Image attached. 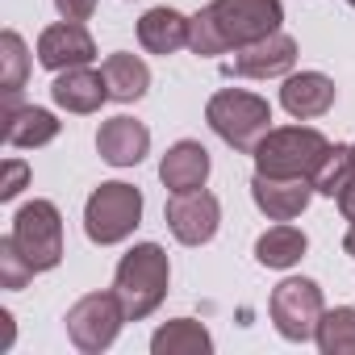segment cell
Here are the masks:
<instances>
[{"label": "cell", "mask_w": 355, "mask_h": 355, "mask_svg": "<svg viewBox=\"0 0 355 355\" xmlns=\"http://www.w3.org/2000/svg\"><path fill=\"white\" fill-rule=\"evenodd\" d=\"M284 21L280 0H214L193 17L189 30V51L201 59L243 51L268 34H276Z\"/></svg>", "instance_id": "cell-1"}, {"label": "cell", "mask_w": 355, "mask_h": 355, "mask_svg": "<svg viewBox=\"0 0 355 355\" xmlns=\"http://www.w3.org/2000/svg\"><path fill=\"white\" fill-rule=\"evenodd\" d=\"M167 284H171V263H167V251H163L159 243H138V247H130V251L121 255L117 272H113V293L121 297L130 322L150 318V313L163 305Z\"/></svg>", "instance_id": "cell-2"}, {"label": "cell", "mask_w": 355, "mask_h": 355, "mask_svg": "<svg viewBox=\"0 0 355 355\" xmlns=\"http://www.w3.org/2000/svg\"><path fill=\"white\" fill-rule=\"evenodd\" d=\"M330 138L313 125H280V130H268L259 142H255V171L263 175H309L322 167V159L330 155Z\"/></svg>", "instance_id": "cell-3"}, {"label": "cell", "mask_w": 355, "mask_h": 355, "mask_svg": "<svg viewBox=\"0 0 355 355\" xmlns=\"http://www.w3.org/2000/svg\"><path fill=\"white\" fill-rule=\"evenodd\" d=\"M205 121H209V130H214L226 146H234V150H255V142L272 130V105H268L259 92L222 88V92L209 96Z\"/></svg>", "instance_id": "cell-4"}, {"label": "cell", "mask_w": 355, "mask_h": 355, "mask_svg": "<svg viewBox=\"0 0 355 355\" xmlns=\"http://www.w3.org/2000/svg\"><path fill=\"white\" fill-rule=\"evenodd\" d=\"M138 222H142V193L121 180L101 184L84 205V234L101 247L125 243L138 230Z\"/></svg>", "instance_id": "cell-5"}, {"label": "cell", "mask_w": 355, "mask_h": 355, "mask_svg": "<svg viewBox=\"0 0 355 355\" xmlns=\"http://www.w3.org/2000/svg\"><path fill=\"white\" fill-rule=\"evenodd\" d=\"M13 243L17 251L34 263V272H51L63 259V218L55 209V201H26L13 214Z\"/></svg>", "instance_id": "cell-6"}, {"label": "cell", "mask_w": 355, "mask_h": 355, "mask_svg": "<svg viewBox=\"0 0 355 355\" xmlns=\"http://www.w3.org/2000/svg\"><path fill=\"white\" fill-rule=\"evenodd\" d=\"M63 322H67V338H71L84 355H96V351L113 347L121 322H130V318H125L121 297L109 288V293H88V297H80V301L67 309Z\"/></svg>", "instance_id": "cell-7"}, {"label": "cell", "mask_w": 355, "mask_h": 355, "mask_svg": "<svg viewBox=\"0 0 355 355\" xmlns=\"http://www.w3.org/2000/svg\"><path fill=\"white\" fill-rule=\"evenodd\" d=\"M272 322L276 330L288 338V343H305L318 334V322L326 313V301H322V288L305 276H288L272 288Z\"/></svg>", "instance_id": "cell-8"}, {"label": "cell", "mask_w": 355, "mask_h": 355, "mask_svg": "<svg viewBox=\"0 0 355 355\" xmlns=\"http://www.w3.org/2000/svg\"><path fill=\"white\" fill-rule=\"evenodd\" d=\"M167 230L180 239L184 247H205L214 234H218V222H222V205L214 193L205 189H193V193H171L167 209Z\"/></svg>", "instance_id": "cell-9"}, {"label": "cell", "mask_w": 355, "mask_h": 355, "mask_svg": "<svg viewBox=\"0 0 355 355\" xmlns=\"http://www.w3.org/2000/svg\"><path fill=\"white\" fill-rule=\"evenodd\" d=\"M313 180L309 175H263L255 171V180H251V197L255 205L272 218V222H293L309 209L313 201Z\"/></svg>", "instance_id": "cell-10"}, {"label": "cell", "mask_w": 355, "mask_h": 355, "mask_svg": "<svg viewBox=\"0 0 355 355\" xmlns=\"http://www.w3.org/2000/svg\"><path fill=\"white\" fill-rule=\"evenodd\" d=\"M96 59V42L84 30V21H59L38 34V63L46 71H67V67H88Z\"/></svg>", "instance_id": "cell-11"}, {"label": "cell", "mask_w": 355, "mask_h": 355, "mask_svg": "<svg viewBox=\"0 0 355 355\" xmlns=\"http://www.w3.org/2000/svg\"><path fill=\"white\" fill-rule=\"evenodd\" d=\"M293 63H297V38H288L284 30H276V34H268V38L234 51L230 71L243 76V80H276V76H288Z\"/></svg>", "instance_id": "cell-12"}, {"label": "cell", "mask_w": 355, "mask_h": 355, "mask_svg": "<svg viewBox=\"0 0 355 355\" xmlns=\"http://www.w3.org/2000/svg\"><path fill=\"white\" fill-rule=\"evenodd\" d=\"M209 167H214L209 150L201 142H193V138H180L159 159V180H163L167 193H193V189H205Z\"/></svg>", "instance_id": "cell-13"}, {"label": "cell", "mask_w": 355, "mask_h": 355, "mask_svg": "<svg viewBox=\"0 0 355 355\" xmlns=\"http://www.w3.org/2000/svg\"><path fill=\"white\" fill-rule=\"evenodd\" d=\"M59 138V117L38 105H21V96H5V142L34 150Z\"/></svg>", "instance_id": "cell-14"}, {"label": "cell", "mask_w": 355, "mask_h": 355, "mask_svg": "<svg viewBox=\"0 0 355 355\" xmlns=\"http://www.w3.org/2000/svg\"><path fill=\"white\" fill-rule=\"evenodd\" d=\"M96 150L113 167H134L150 150V130L142 121H134V117H109L96 130Z\"/></svg>", "instance_id": "cell-15"}, {"label": "cell", "mask_w": 355, "mask_h": 355, "mask_svg": "<svg viewBox=\"0 0 355 355\" xmlns=\"http://www.w3.org/2000/svg\"><path fill=\"white\" fill-rule=\"evenodd\" d=\"M51 96L67 113H96L109 101V80L105 71H92V67H67V71H55Z\"/></svg>", "instance_id": "cell-16"}, {"label": "cell", "mask_w": 355, "mask_h": 355, "mask_svg": "<svg viewBox=\"0 0 355 355\" xmlns=\"http://www.w3.org/2000/svg\"><path fill=\"white\" fill-rule=\"evenodd\" d=\"M280 105H284V113L297 117V121L322 117V113H330V105H334V80L322 76V71H297V76H288L284 88H280Z\"/></svg>", "instance_id": "cell-17"}, {"label": "cell", "mask_w": 355, "mask_h": 355, "mask_svg": "<svg viewBox=\"0 0 355 355\" xmlns=\"http://www.w3.org/2000/svg\"><path fill=\"white\" fill-rule=\"evenodd\" d=\"M189 30H193V17H184L180 9H150L142 13L138 21V42L146 55H175L180 46H189Z\"/></svg>", "instance_id": "cell-18"}, {"label": "cell", "mask_w": 355, "mask_h": 355, "mask_svg": "<svg viewBox=\"0 0 355 355\" xmlns=\"http://www.w3.org/2000/svg\"><path fill=\"white\" fill-rule=\"evenodd\" d=\"M150 351L155 355H209L214 338L197 318H171L150 334Z\"/></svg>", "instance_id": "cell-19"}, {"label": "cell", "mask_w": 355, "mask_h": 355, "mask_svg": "<svg viewBox=\"0 0 355 355\" xmlns=\"http://www.w3.org/2000/svg\"><path fill=\"white\" fill-rule=\"evenodd\" d=\"M305 251H309L305 230H297V226H288V222H276L272 230H263V234L255 239V259H259L263 268H276V272L301 263Z\"/></svg>", "instance_id": "cell-20"}, {"label": "cell", "mask_w": 355, "mask_h": 355, "mask_svg": "<svg viewBox=\"0 0 355 355\" xmlns=\"http://www.w3.org/2000/svg\"><path fill=\"white\" fill-rule=\"evenodd\" d=\"M101 71H105V80H109V96H113V101H121V105L142 101V96H146V88H150V67H146L138 55H130V51L109 55Z\"/></svg>", "instance_id": "cell-21"}, {"label": "cell", "mask_w": 355, "mask_h": 355, "mask_svg": "<svg viewBox=\"0 0 355 355\" xmlns=\"http://www.w3.org/2000/svg\"><path fill=\"white\" fill-rule=\"evenodd\" d=\"M313 338H318L322 355H355V309L351 305L326 309Z\"/></svg>", "instance_id": "cell-22"}, {"label": "cell", "mask_w": 355, "mask_h": 355, "mask_svg": "<svg viewBox=\"0 0 355 355\" xmlns=\"http://www.w3.org/2000/svg\"><path fill=\"white\" fill-rule=\"evenodd\" d=\"M26 76H30V51L17 30H5L0 34V88H5V96H21Z\"/></svg>", "instance_id": "cell-23"}, {"label": "cell", "mask_w": 355, "mask_h": 355, "mask_svg": "<svg viewBox=\"0 0 355 355\" xmlns=\"http://www.w3.org/2000/svg\"><path fill=\"white\" fill-rule=\"evenodd\" d=\"M355 175V155H351V146H343V142H334L330 146V155L322 159V167L313 171V189L322 193V197H338L343 193V184Z\"/></svg>", "instance_id": "cell-24"}, {"label": "cell", "mask_w": 355, "mask_h": 355, "mask_svg": "<svg viewBox=\"0 0 355 355\" xmlns=\"http://www.w3.org/2000/svg\"><path fill=\"white\" fill-rule=\"evenodd\" d=\"M34 280V263L17 251V243H13V234L9 239H0V288H26Z\"/></svg>", "instance_id": "cell-25"}, {"label": "cell", "mask_w": 355, "mask_h": 355, "mask_svg": "<svg viewBox=\"0 0 355 355\" xmlns=\"http://www.w3.org/2000/svg\"><path fill=\"white\" fill-rule=\"evenodd\" d=\"M26 184H30V167H26V159H5V180H0V201H17Z\"/></svg>", "instance_id": "cell-26"}, {"label": "cell", "mask_w": 355, "mask_h": 355, "mask_svg": "<svg viewBox=\"0 0 355 355\" xmlns=\"http://www.w3.org/2000/svg\"><path fill=\"white\" fill-rule=\"evenodd\" d=\"M55 9L63 21H88L96 13V0H55Z\"/></svg>", "instance_id": "cell-27"}, {"label": "cell", "mask_w": 355, "mask_h": 355, "mask_svg": "<svg viewBox=\"0 0 355 355\" xmlns=\"http://www.w3.org/2000/svg\"><path fill=\"white\" fill-rule=\"evenodd\" d=\"M334 201H338V209H343V218H347V222H355V175H351V180L343 184V193H338Z\"/></svg>", "instance_id": "cell-28"}, {"label": "cell", "mask_w": 355, "mask_h": 355, "mask_svg": "<svg viewBox=\"0 0 355 355\" xmlns=\"http://www.w3.org/2000/svg\"><path fill=\"white\" fill-rule=\"evenodd\" d=\"M0 318H5V338H0V347H9V343H13V313L0 309Z\"/></svg>", "instance_id": "cell-29"}, {"label": "cell", "mask_w": 355, "mask_h": 355, "mask_svg": "<svg viewBox=\"0 0 355 355\" xmlns=\"http://www.w3.org/2000/svg\"><path fill=\"white\" fill-rule=\"evenodd\" d=\"M343 251L355 259V222H351V230H347V239H343Z\"/></svg>", "instance_id": "cell-30"}, {"label": "cell", "mask_w": 355, "mask_h": 355, "mask_svg": "<svg viewBox=\"0 0 355 355\" xmlns=\"http://www.w3.org/2000/svg\"><path fill=\"white\" fill-rule=\"evenodd\" d=\"M347 5H351V9H355V0H347Z\"/></svg>", "instance_id": "cell-31"}, {"label": "cell", "mask_w": 355, "mask_h": 355, "mask_svg": "<svg viewBox=\"0 0 355 355\" xmlns=\"http://www.w3.org/2000/svg\"><path fill=\"white\" fill-rule=\"evenodd\" d=\"M351 155H355V146H351Z\"/></svg>", "instance_id": "cell-32"}]
</instances>
